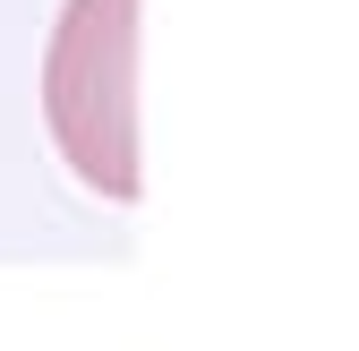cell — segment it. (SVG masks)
Here are the masks:
<instances>
[{"label": "cell", "mask_w": 359, "mask_h": 351, "mask_svg": "<svg viewBox=\"0 0 359 351\" xmlns=\"http://www.w3.org/2000/svg\"><path fill=\"white\" fill-rule=\"evenodd\" d=\"M43 120L95 197H137V0H69L43 52Z\"/></svg>", "instance_id": "cell-1"}]
</instances>
